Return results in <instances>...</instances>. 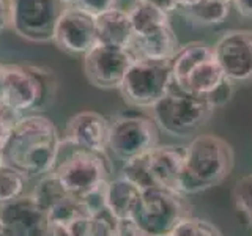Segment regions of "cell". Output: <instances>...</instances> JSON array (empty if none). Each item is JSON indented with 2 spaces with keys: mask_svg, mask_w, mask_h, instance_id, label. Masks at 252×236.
<instances>
[{
  "mask_svg": "<svg viewBox=\"0 0 252 236\" xmlns=\"http://www.w3.org/2000/svg\"><path fill=\"white\" fill-rule=\"evenodd\" d=\"M68 236H117V220L107 211L82 217L68 228Z\"/></svg>",
  "mask_w": 252,
  "mask_h": 236,
  "instance_id": "obj_22",
  "label": "cell"
},
{
  "mask_svg": "<svg viewBox=\"0 0 252 236\" xmlns=\"http://www.w3.org/2000/svg\"><path fill=\"white\" fill-rule=\"evenodd\" d=\"M59 81L54 71L36 65H2L0 99L14 112L43 110L55 101Z\"/></svg>",
  "mask_w": 252,
  "mask_h": 236,
  "instance_id": "obj_3",
  "label": "cell"
},
{
  "mask_svg": "<svg viewBox=\"0 0 252 236\" xmlns=\"http://www.w3.org/2000/svg\"><path fill=\"white\" fill-rule=\"evenodd\" d=\"M96 44L118 49H129L134 39V30L126 10L114 8L94 18Z\"/></svg>",
  "mask_w": 252,
  "mask_h": 236,
  "instance_id": "obj_17",
  "label": "cell"
},
{
  "mask_svg": "<svg viewBox=\"0 0 252 236\" xmlns=\"http://www.w3.org/2000/svg\"><path fill=\"white\" fill-rule=\"evenodd\" d=\"M54 175L69 195L82 200L107 183L109 165L106 154L76 149L54 169Z\"/></svg>",
  "mask_w": 252,
  "mask_h": 236,
  "instance_id": "obj_9",
  "label": "cell"
},
{
  "mask_svg": "<svg viewBox=\"0 0 252 236\" xmlns=\"http://www.w3.org/2000/svg\"><path fill=\"white\" fill-rule=\"evenodd\" d=\"M32 197H33V200L38 203V206L44 212H47L54 206H57L60 202L68 199L69 194L66 192V189L62 186L57 177L51 172V173H47V175L39 178Z\"/></svg>",
  "mask_w": 252,
  "mask_h": 236,
  "instance_id": "obj_23",
  "label": "cell"
},
{
  "mask_svg": "<svg viewBox=\"0 0 252 236\" xmlns=\"http://www.w3.org/2000/svg\"><path fill=\"white\" fill-rule=\"evenodd\" d=\"M233 200L241 214L252 224V175L236 181L233 187Z\"/></svg>",
  "mask_w": 252,
  "mask_h": 236,
  "instance_id": "obj_27",
  "label": "cell"
},
{
  "mask_svg": "<svg viewBox=\"0 0 252 236\" xmlns=\"http://www.w3.org/2000/svg\"><path fill=\"white\" fill-rule=\"evenodd\" d=\"M136 60L129 49L96 44L84 55V73L89 82L101 90H120L122 82Z\"/></svg>",
  "mask_w": 252,
  "mask_h": 236,
  "instance_id": "obj_11",
  "label": "cell"
},
{
  "mask_svg": "<svg viewBox=\"0 0 252 236\" xmlns=\"http://www.w3.org/2000/svg\"><path fill=\"white\" fill-rule=\"evenodd\" d=\"M170 66L173 85L203 99L227 79L216 61L213 46L202 41L180 46L170 60Z\"/></svg>",
  "mask_w": 252,
  "mask_h": 236,
  "instance_id": "obj_4",
  "label": "cell"
},
{
  "mask_svg": "<svg viewBox=\"0 0 252 236\" xmlns=\"http://www.w3.org/2000/svg\"><path fill=\"white\" fill-rule=\"evenodd\" d=\"M11 27V0H0V31Z\"/></svg>",
  "mask_w": 252,
  "mask_h": 236,
  "instance_id": "obj_32",
  "label": "cell"
},
{
  "mask_svg": "<svg viewBox=\"0 0 252 236\" xmlns=\"http://www.w3.org/2000/svg\"><path fill=\"white\" fill-rule=\"evenodd\" d=\"M164 236H172V235H164Z\"/></svg>",
  "mask_w": 252,
  "mask_h": 236,
  "instance_id": "obj_42",
  "label": "cell"
},
{
  "mask_svg": "<svg viewBox=\"0 0 252 236\" xmlns=\"http://www.w3.org/2000/svg\"><path fill=\"white\" fill-rule=\"evenodd\" d=\"M224 2H227V3H232V2H233V0H224Z\"/></svg>",
  "mask_w": 252,
  "mask_h": 236,
  "instance_id": "obj_40",
  "label": "cell"
},
{
  "mask_svg": "<svg viewBox=\"0 0 252 236\" xmlns=\"http://www.w3.org/2000/svg\"><path fill=\"white\" fill-rule=\"evenodd\" d=\"M52 41L57 44L60 51L84 57L96 46L94 16L76 5H68L54 29Z\"/></svg>",
  "mask_w": 252,
  "mask_h": 236,
  "instance_id": "obj_13",
  "label": "cell"
},
{
  "mask_svg": "<svg viewBox=\"0 0 252 236\" xmlns=\"http://www.w3.org/2000/svg\"><path fill=\"white\" fill-rule=\"evenodd\" d=\"M142 189L131 181L118 177L107 181L106 186V211L115 220L132 219L140 202Z\"/></svg>",
  "mask_w": 252,
  "mask_h": 236,
  "instance_id": "obj_19",
  "label": "cell"
},
{
  "mask_svg": "<svg viewBox=\"0 0 252 236\" xmlns=\"http://www.w3.org/2000/svg\"><path fill=\"white\" fill-rule=\"evenodd\" d=\"M172 236H222V233L210 220L189 216L177 225Z\"/></svg>",
  "mask_w": 252,
  "mask_h": 236,
  "instance_id": "obj_26",
  "label": "cell"
},
{
  "mask_svg": "<svg viewBox=\"0 0 252 236\" xmlns=\"http://www.w3.org/2000/svg\"><path fill=\"white\" fill-rule=\"evenodd\" d=\"M192 26H218L222 24L230 13V3L224 0H199L189 6L177 10Z\"/></svg>",
  "mask_w": 252,
  "mask_h": 236,
  "instance_id": "obj_20",
  "label": "cell"
},
{
  "mask_svg": "<svg viewBox=\"0 0 252 236\" xmlns=\"http://www.w3.org/2000/svg\"><path fill=\"white\" fill-rule=\"evenodd\" d=\"M0 236H10V235H8V232L5 230V227H3L2 224H0Z\"/></svg>",
  "mask_w": 252,
  "mask_h": 236,
  "instance_id": "obj_36",
  "label": "cell"
},
{
  "mask_svg": "<svg viewBox=\"0 0 252 236\" xmlns=\"http://www.w3.org/2000/svg\"><path fill=\"white\" fill-rule=\"evenodd\" d=\"M126 13L129 16L134 36L145 35L155 29L170 24L167 13H164L155 5L145 2V0H134L128 10H126Z\"/></svg>",
  "mask_w": 252,
  "mask_h": 236,
  "instance_id": "obj_21",
  "label": "cell"
},
{
  "mask_svg": "<svg viewBox=\"0 0 252 236\" xmlns=\"http://www.w3.org/2000/svg\"><path fill=\"white\" fill-rule=\"evenodd\" d=\"M158 147V128L153 118L120 115L110 121L109 149L126 162L147 156Z\"/></svg>",
  "mask_w": 252,
  "mask_h": 236,
  "instance_id": "obj_10",
  "label": "cell"
},
{
  "mask_svg": "<svg viewBox=\"0 0 252 236\" xmlns=\"http://www.w3.org/2000/svg\"><path fill=\"white\" fill-rule=\"evenodd\" d=\"M73 5L79 6L81 10L96 18V16L106 13L109 10L118 8V0H74Z\"/></svg>",
  "mask_w": 252,
  "mask_h": 236,
  "instance_id": "obj_30",
  "label": "cell"
},
{
  "mask_svg": "<svg viewBox=\"0 0 252 236\" xmlns=\"http://www.w3.org/2000/svg\"><path fill=\"white\" fill-rule=\"evenodd\" d=\"M145 2L155 5L156 8H159V10H162L164 13H175L178 10V3L177 0H145Z\"/></svg>",
  "mask_w": 252,
  "mask_h": 236,
  "instance_id": "obj_33",
  "label": "cell"
},
{
  "mask_svg": "<svg viewBox=\"0 0 252 236\" xmlns=\"http://www.w3.org/2000/svg\"><path fill=\"white\" fill-rule=\"evenodd\" d=\"M0 224L10 236H47L49 220L32 195H22L0 206Z\"/></svg>",
  "mask_w": 252,
  "mask_h": 236,
  "instance_id": "obj_15",
  "label": "cell"
},
{
  "mask_svg": "<svg viewBox=\"0 0 252 236\" xmlns=\"http://www.w3.org/2000/svg\"><path fill=\"white\" fill-rule=\"evenodd\" d=\"M195 2H199V0H177L178 8H181V6H189V5H192Z\"/></svg>",
  "mask_w": 252,
  "mask_h": 236,
  "instance_id": "obj_35",
  "label": "cell"
},
{
  "mask_svg": "<svg viewBox=\"0 0 252 236\" xmlns=\"http://www.w3.org/2000/svg\"><path fill=\"white\" fill-rule=\"evenodd\" d=\"M0 74H2V65H0Z\"/></svg>",
  "mask_w": 252,
  "mask_h": 236,
  "instance_id": "obj_41",
  "label": "cell"
},
{
  "mask_svg": "<svg viewBox=\"0 0 252 236\" xmlns=\"http://www.w3.org/2000/svg\"><path fill=\"white\" fill-rule=\"evenodd\" d=\"M232 96H233V82L230 81V79H225V81L220 84L218 88L210 94V96L205 98V101H207L208 104L216 110L219 107L225 106L227 102L232 99Z\"/></svg>",
  "mask_w": 252,
  "mask_h": 236,
  "instance_id": "obj_29",
  "label": "cell"
},
{
  "mask_svg": "<svg viewBox=\"0 0 252 236\" xmlns=\"http://www.w3.org/2000/svg\"><path fill=\"white\" fill-rule=\"evenodd\" d=\"M65 2L69 3V5H73V3H74V0H65Z\"/></svg>",
  "mask_w": 252,
  "mask_h": 236,
  "instance_id": "obj_38",
  "label": "cell"
},
{
  "mask_svg": "<svg viewBox=\"0 0 252 236\" xmlns=\"http://www.w3.org/2000/svg\"><path fill=\"white\" fill-rule=\"evenodd\" d=\"M109 134L110 120L93 110H84L68 120L63 132V142L76 149L106 154Z\"/></svg>",
  "mask_w": 252,
  "mask_h": 236,
  "instance_id": "obj_14",
  "label": "cell"
},
{
  "mask_svg": "<svg viewBox=\"0 0 252 236\" xmlns=\"http://www.w3.org/2000/svg\"><path fill=\"white\" fill-rule=\"evenodd\" d=\"M232 3L240 16H243V18H252V0H233Z\"/></svg>",
  "mask_w": 252,
  "mask_h": 236,
  "instance_id": "obj_34",
  "label": "cell"
},
{
  "mask_svg": "<svg viewBox=\"0 0 252 236\" xmlns=\"http://www.w3.org/2000/svg\"><path fill=\"white\" fill-rule=\"evenodd\" d=\"M0 164H3V161H2V147H0Z\"/></svg>",
  "mask_w": 252,
  "mask_h": 236,
  "instance_id": "obj_37",
  "label": "cell"
},
{
  "mask_svg": "<svg viewBox=\"0 0 252 236\" xmlns=\"http://www.w3.org/2000/svg\"><path fill=\"white\" fill-rule=\"evenodd\" d=\"M63 139L51 118L22 115L2 148L3 164L27 178H41L54 172Z\"/></svg>",
  "mask_w": 252,
  "mask_h": 236,
  "instance_id": "obj_1",
  "label": "cell"
},
{
  "mask_svg": "<svg viewBox=\"0 0 252 236\" xmlns=\"http://www.w3.org/2000/svg\"><path fill=\"white\" fill-rule=\"evenodd\" d=\"M3 106H5V104H3V102H2V99H0V110L3 109Z\"/></svg>",
  "mask_w": 252,
  "mask_h": 236,
  "instance_id": "obj_39",
  "label": "cell"
},
{
  "mask_svg": "<svg viewBox=\"0 0 252 236\" xmlns=\"http://www.w3.org/2000/svg\"><path fill=\"white\" fill-rule=\"evenodd\" d=\"M29 178L6 164H0V206L10 203L26 192Z\"/></svg>",
  "mask_w": 252,
  "mask_h": 236,
  "instance_id": "obj_24",
  "label": "cell"
},
{
  "mask_svg": "<svg viewBox=\"0 0 252 236\" xmlns=\"http://www.w3.org/2000/svg\"><path fill=\"white\" fill-rule=\"evenodd\" d=\"M147 164L155 186L178 192L185 167V149L173 145H158L147 154Z\"/></svg>",
  "mask_w": 252,
  "mask_h": 236,
  "instance_id": "obj_16",
  "label": "cell"
},
{
  "mask_svg": "<svg viewBox=\"0 0 252 236\" xmlns=\"http://www.w3.org/2000/svg\"><path fill=\"white\" fill-rule=\"evenodd\" d=\"M191 216V205L180 192L153 186L142 191L139 206L132 216L150 236L172 235L183 219Z\"/></svg>",
  "mask_w": 252,
  "mask_h": 236,
  "instance_id": "obj_6",
  "label": "cell"
},
{
  "mask_svg": "<svg viewBox=\"0 0 252 236\" xmlns=\"http://www.w3.org/2000/svg\"><path fill=\"white\" fill-rule=\"evenodd\" d=\"M215 112L203 98L177 88L172 84L165 96L152 107L156 126L173 137H189L199 131Z\"/></svg>",
  "mask_w": 252,
  "mask_h": 236,
  "instance_id": "obj_5",
  "label": "cell"
},
{
  "mask_svg": "<svg viewBox=\"0 0 252 236\" xmlns=\"http://www.w3.org/2000/svg\"><path fill=\"white\" fill-rule=\"evenodd\" d=\"M117 236H150L132 219L117 220Z\"/></svg>",
  "mask_w": 252,
  "mask_h": 236,
  "instance_id": "obj_31",
  "label": "cell"
},
{
  "mask_svg": "<svg viewBox=\"0 0 252 236\" xmlns=\"http://www.w3.org/2000/svg\"><path fill=\"white\" fill-rule=\"evenodd\" d=\"M216 61L232 82L252 81V30H227L213 46Z\"/></svg>",
  "mask_w": 252,
  "mask_h": 236,
  "instance_id": "obj_12",
  "label": "cell"
},
{
  "mask_svg": "<svg viewBox=\"0 0 252 236\" xmlns=\"http://www.w3.org/2000/svg\"><path fill=\"white\" fill-rule=\"evenodd\" d=\"M183 149L185 167L178 184V192L183 195L199 194L218 186L233 169V149L218 136H195Z\"/></svg>",
  "mask_w": 252,
  "mask_h": 236,
  "instance_id": "obj_2",
  "label": "cell"
},
{
  "mask_svg": "<svg viewBox=\"0 0 252 236\" xmlns=\"http://www.w3.org/2000/svg\"><path fill=\"white\" fill-rule=\"evenodd\" d=\"M178 49V38L170 24L155 29L145 35L134 36L129 46V51L134 54V57L148 60H172Z\"/></svg>",
  "mask_w": 252,
  "mask_h": 236,
  "instance_id": "obj_18",
  "label": "cell"
},
{
  "mask_svg": "<svg viewBox=\"0 0 252 236\" xmlns=\"http://www.w3.org/2000/svg\"><path fill=\"white\" fill-rule=\"evenodd\" d=\"M172 66L170 60L136 59L122 82L120 93L129 106L152 109L170 90Z\"/></svg>",
  "mask_w": 252,
  "mask_h": 236,
  "instance_id": "obj_7",
  "label": "cell"
},
{
  "mask_svg": "<svg viewBox=\"0 0 252 236\" xmlns=\"http://www.w3.org/2000/svg\"><path fill=\"white\" fill-rule=\"evenodd\" d=\"M22 115L14 112L13 109L3 106V109L0 110V147L3 148V145L6 144L8 137H10L11 131L14 129L16 123Z\"/></svg>",
  "mask_w": 252,
  "mask_h": 236,
  "instance_id": "obj_28",
  "label": "cell"
},
{
  "mask_svg": "<svg viewBox=\"0 0 252 236\" xmlns=\"http://www.w3.org/2000/svg\"><path fill=\"white\" fill-rule=\"evenodd\" d=\"M68 5L65 0H11L10 29L29 41H52L54 29Z\"/></svg>",
  "mask_w": 252,
  "mask_h": 236,
  "instance_id": "obj_8",
  "label": "cell"
},
{
  "mask_svg": "<svg viewBox=\"0 0 252 236\" xmlns=\"http://www.w3.org/2000/svg\"><path fill=\"white\" fill-rule=\"evenodd\" d=\"M125 179L131 181L132 184H136L139 189H148V187H153V179L152 175H150V170H148V164H147V156H142V157H136V159H131V161H126L123 164V169H122V175Z\"/></svg>",
  "mask_w": 252,
  "mask_h": 236,
  "instance_id": "obj_25",
  "label": "cell"
}]
</instances>
